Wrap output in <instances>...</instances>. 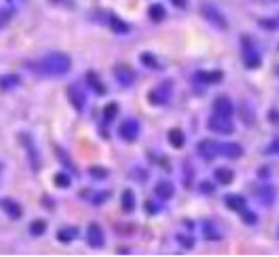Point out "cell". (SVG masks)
<instances>
[{"mask_svg": "<svg viewBox=\"0 0 279 257\" xmlns=\"http://www.w3.org/2000/svg\"><path fill=\"white\" fill-rule=\"evenodd\" d=\"M146 209H147L149 213H155L154 210H157V207H155V204H154L152 201H147V202H146Z\"/></svg>", "mask_w": 279, "mask_h": 257, "instance_id": "60d3db41", "label": "cell"}, {"mask_svg": "<svg viewBox=\"0 0 279 257\" xmlns=\"http://www.w3.org/2000/svg\"><path fill=\"white\" fill-rule=\"evenodd\" d=\"M113 74H115L116 82L124 88L132 87V85L135 83V80H137L135 71L131 66H127V64H116V66L113 68Z\"/></svg>", "mask_w": 279, "mask_h": 257, "instance_id": "52a82bcc", "label": "cell"}, {"mask_svg": "<svg viewBox=\"0 0 279 257\" xmlns=\"http://www.w3.org/2000/svg\"><path fill=\"white\" fill-rule=\"evenodd\" d=\"M109 22H110V28L115 31V33H118V35H126L127 31L131 30V28H129V25H127V22H124L121 17H118L115 14L110 16Z\"/></svg>", "mask_w": 279, "mask_h": 257, "instance_id": "7402d4cb", "label": "cell"}, {"mask_svg": "<svg viewBox=\"0 0 279 257\" xmlns=\"http://www.w3.org/2000/svg\"><path fill=\"white\" fill-rule=\"evenodd\" d=\"M165 16H166V11H165L163 5L154 3V5L149 6V17H151L154 22H160V20H163Z\"/></svg>", "mask_w": 279, "mask_h": 257, "instance_id": "83f0119b", "label": "cell"}, {"mask_svg": "<svg viewBox=\"0 0 279 257\" xmlns=\"http://www.w3.org/2000/svg\"><path fill=\"white\" fill-rule=\"evenodd\" d=\"M202 234H204V237H206V240H220L221 239V234L215 229V226H213L212 223L204 224Z\"/></svg>", "mask_w": 279, "mask_h": 257, "instance_id": "4dcf8cb0", "label": "cell"}, {"mask_svg": "<svg viewBox=\"0 0 279 257\" xmlns=\"http://www.w3.org/2000/svg\"><path fill=\"white\" fill-rule=\"evenodd\" d=\"M267 154H279V136L275 138V140L270 143V146H268V149H267Z\"/></svg>", "mask_w": 279, "mask_h": 257, "instance_id": "f35d334b", "label": "cell"}, {"mask_svg": "<svg viewBox=\"0 0 279 257\" xmlns=\"http://www.w3.org/2000/svg\"><path fill=\"white\" fill-rule=\"evenodd\" d=\"M20 83V79L16 74H5L3 77H0V88L2 90H13Z\"/></svg>", "mask_w": 279, "mask_h": 257, "instance_id": "cb8c5ba5", "label": "cell"}, {"mask_svg": "<svg viewBox=\"0 0 279 257\" xmlns=\"http://www.w3.org/2000/svg\"><path fill=\"white\" fill-rule=\"evenodd\" d=\"M112 198V191H107V190H102V191H94L93 195L90 196V201L93 202L94 206H101L104 202H107Z\"/></svg>", "mask_w": 279, "mask_h": 257, "instance_id": "f1b7e54d", "label": "cell"}, {"mask_svg": "<svg viewBox=\"0 0 279 257\" xmlns=\"http://www.w3.org/2000/svg\"><path fill=\"white\" fill-rule=\"evenodd\" d=\"M196 80L204 85L220 83L223 80V72L221 71H201L196 74Z\"/></svg>", "mask_w": 279, "mask_h": 257, "instance_id": "e0dca14e", "label": "cell"}, {"mask_svg": "<svg viewBox=\"0 0 279 257\" xmlns=\"http://www.w3.org/2000/svg\"><path fill=\"white\" fill-rule=\"evenodd\" d=\"M57 155H58V158L61 160V163L66 166L68 169H71L72 173H76L77 174V166L72 163V160H71V157L68 155V152L64 151V149H61V147H58L57 149Z\"/></svg>", "mask_w": 279, "mask_h": 257, "instance_id": "d6a6232c", "label": "cell"}, {"mask_svg": "<svg viewBox=\"0 0 279 257\" xmlns=\"http://www.w3.org/2000/svg\"><path fill=\"white\" fill-rule=\"evenodd\" d=\"M87 242L91 248L94 250H99L105 245V234H104V229L99 226V224H90L88 226V231H87Z\"/></svg>", "mask_w": 279, "mask_h": 257, "instance_id": "30bf717a", "label": "cell"}, {"mask_svg": "<svg viewBox=\"0 0 279 257\" xmlns=\"http://www.w3.org/2000/svg\"><path fill=\"white\" fill-rule=\"evenodd\" d=\"M53 182H55V185L60 187V188L71 187V177L66 173H57L55 177H53Z\"/></svg>", "mask_w": 279, "mask_h": 257, "instance_id": "e575fe53", "label": "cell"}, {"mask_svg": "<svg viewBox=\"0 0 279 257\" xmlns=\"http://www.w3.org/2000/svg\"><path fill=\"white\" fill-rule=\"evenodd\" d=\"M240 217H242L243 223H246V224H248V226H253V224L257 223V215H256L254 212H251L248 207L243 209V210L240 212Z\"/></svg>", "mask_w": 279, "mask_h": 257, "instance_id": "d590c367", "label": "cell"}, {"mask_svg": "<svg viewBox=\"0 0 279 257\" xmlns=\"http://www.w3.org/2000/svg\"><path fill=\"white\" fill-rule=\"evenodd\" d=\"M118 112H120V107H118L116 102H109L102 110V116L105 123H112L115 118L118 116Z\"/></svg>", "mask_w": 279, "mask_h": 257, "instance_id": "484cf974", "label": "cell"}, {"mask_svg": "<svg viewBox=\"0 0 279 257\" xmlns=\"http://www.w3.org/2000/svg\"><path fill=\"white\" fill-rule=\"evenodd\" d=\"M201 14L204 16V19L207 20L209 24H212L213 27H217L220 30H226L228 28V19L224 17V14L220 11V9L212 5V3H204L201 6Z\"/></svg>", "mask_w": 279, "mask_h": 257, "instance_id": "277c9868", "label": "cell"}, {"mask_svg": "<svg viewBox=\"0 0 279 257\" xmlns=\"http://www.w3.org/2000/svg\"><path fill=\"white\" fill-rule=\"evenodd\" d=\"M68 99L71 105L76 109V112L82 113L85 110V105H87V94H85L83 88L77 83H72L68 87Z\"/></svg>", "mask_w": 279, "mask_h": 257, "instance_id": "9c48e42d", "label": "cell"}, {"mask_svg": "<svg viewBox=\"0 0 279 257\" xmlns=\"http://www.w3.org/2000/svg\"><path fill=\"white\" fill-rule=\"evenodd\" d=\"M168 141L174 149H182L185 144V133L182 132L179 127L171 128V130L168 132Z\"/></svg>", "mask_w": 279, "mask_h": 257, "instance_id": "ffe728a7", "label": "cell"}, {"mask_svg": "<svg viewBox=\"0 0 279 257\" xmlns=\"http://www.w3.org/2000/svg\"><path fill=\"white\" fill-rule=\"evenodd\" d=\"M176 240H177V243L182 246V248H185V250H191L193 246H195V240H193V237H188V235L177 234Z\"/></svg>", "mask_w": 279, "mask_h": 257, "instance_id": "8d00e7d4", "label": "cell"}, {"mask_svg": "<svg viewBox=\"0 0 279 257\" xmlns=\"http://www.w3.org/2000/svg\"><path fill=\"white\" fill-rule=\"evenodd\" d=\"M87 83H88V87L98 96H104L107 93V88H105L104 82L101 80V77L94 71L87 72Z\"/></svg>", "mask_w": 279, "mask_h": 257, "instance_id": "ac0fdd59", "label": "cell"}, {"mask_svg": "<svg viewBox=\"0 0 279 257\" xmlns=\"http://www.w3.org/2000/svg\"><path fill=\"white\" fill-rule=\"evenodd\" d=\"M257 198H259L261 201V204L264 206H272L273 204V201L276 198V193L272 187H262L259 190V193H257Z\"/></svg>", "mask_w": 279, "mask_h": 257, "instance_id": "603a6c76", "label": "cell"}, {"mask_svg": "<svg viewBox=\"0 0 279 257\" xmlns=\"http://www.w3.org/2000/svg\"><path fill=\"white\" fill-rule=\"evenodd\" d=\"M14 13H16L14 8H0V30L9 24V20L14 17Z\"/></svg>", "mask_w": 279, "mask_h": 257, "instance_id": "f546056e", "label": "cell"}, {"mask_svg": "<svg viewBox=\"0 0 279 257\" xmlns=\"http://www.w3.org/2000/svg\"><path fill=\"white\" fill-rule=\"evenodd\" d=\"M135 207H137V196H135V193L131 188H126L123 191V195H121V209L126 213H132L135 210Z\"/></svg>", "mask_w": 279, "mask_h": 257, "instance_id": "2e32d148", "label": "cell"}, {"mask_svg": "<svg viewBox=\"0 0 279 257\" xmlns=\"http://www.w3.org/2000/svg\"><path fill=\"white\" fill-rule=\"evenodd\" d=\"M207 127H209V130L220 133V135H231L235 130L231 118H223V116H218V115H213V116L209 118Z\"/></svg>", "mask_w": 279, "mask_h": 257, "instance_id": "5b68a950", "label": "cell"}, {"mask_svg": "<svg viewBox=\"0 0 279 257\" xmlns=\"http://www.w3.org/2000/svg\"><path fill=\"white\" fill-rule=\"evenodd\" d=\"M79 235V231L76 228H63L57 232V239L61 243H69Z\"/></svg>", "mask_w": 279, "mask_h": 257, "instance_id": "d4e9b609", "label": "cell"}, {"mask_svg": "<svg viewBox=\"0 0 279 257\" xmlns=\"http://www.w3.org/2000/svg\"><path fill=\"white\" fill-rule=\"evenodd\" d=\"M220 155L226 157L229 160H237L243 155V147L235 141L220 143Z\"/></svg>", "mask_w": 279, "mask_h": 257, "instance_id": "5bb4252c", "label": "cell"}, {"mask_svg": "<svg viewBox=\"0 0 279 257\" xmlns=\"http://www.w3.org/2000/svg\"><path fill=\"white\" fill-rule=\"evenodd\" d=\"M199 191L206 193V195H210V193L215 191V185H213L212 182H209V180H202L199 184Z\"/></svg>", "mask_w": 279, "mask_h": 257, "instance_id": "74e56055", "label": "cell"}, {"mask_svg": "<svg viewBox=\"0 0 279 257\" xmlns=\"http://www.w3.org/2000/svg\"><path fill=\"white\" fill-rule=\"evenodd\" d=\"M46 229H47V224L44 220H35L30 223V232L31 235H35V237H41V235L46 232Z\"/></svg>", "mask_w": 279, "mask_h": 257, "instance_id": "1f68e13d", "label": "cell"}, {"mask_svg": "<svg viewBox=\"0 0 279 257\" xmlns=\"http://www.w3.org/2000/svg\"><path fill=\"white\" fill-rule=\"evenodd\" d=\"M240 52H242V60L243 64L248 69H257L262 64V57L259 50H257L256 44L248 38L243 36L242 42H240Z\"/></svg>", "mask_w": 279, "mask_h": 257, "instance_id": "7a4b0ae2", "label": "cell"}, {"mask_svg": "<svg viewBox=\"0 0 279 257\" xmlns=\"http://www.w3.org/2000/svg\"><path fill=\"white\" fill-rule=\"evenodd\" d=\"M154 193L158 199H163V201H168L174 196L176 193V188H174V184L169 180H160L158 184L155 185L154 188Z\"/></svg>", "mask_w": 279, "mask_h": 257, "instance_id": "9a60e30c", "label": "cell"}, {"mask_svg": "<svg viewBox=\"0 0 279 257\" xmlns=\"http://www.w3.org/2000/svg\"><path fill=\"white\" fill-rule=\"evenodd\" d=\"M173 80H165L163 83L157 85L154 90L147 93V101L151 105L160 107V105H166L173 96L174 87H173Z\"/></svg>", "mask_w": 279, "mask_h": 257, "instance_id": "3957f363", "label": "cell"}, {"mask_svg": "<svg viewBox=\"0 0 279 257\" xmlns=\"http://www.w3.org/2000/svg\"><path fill=\"white\" fill-rule=\"evenodd\" d=\"M3 168H5V165H3L2 162H0V174H2V173H3Z\"/></svg>", "mask_w": 279, "mask_h": 257, "instance_id": "b9f144b4", "label": "cell"}, {"mask_svg": "<svg viewBox=\"0 0 279 257\" xmlns=\"http://www.w3.org/2000/svg\"><path fill=\"white\" fill-rule=\"evenodd\" d=\"M140 60H141L143 66H146L149 69H160V63H158L157 57L151 52H143L141 55H140Z\"/></svg>", "mask_w": 279, "mask_h": 257, "instance_id": "4316f807", "label": "cell"}, {"mask_svg": "<svg viewBox=\"0 0 279 257\" xmlns=\"http://www.w3.org/2000/svg\"><path fill=\"white\" fill-rule=\"evenodd\" d=\"M213 115H218L223 118H231L234 115V104L229 98L221 96L215 102H213Z\"/></svg>", "mask_w": 279, "mask_h": 257, "instance_id": "4fadbf2b", "label": "cell"}, {"mask_svg": "<svg viewBox=\"0 0 279 257\" xmlns=\"http://www.w3.org/2000/svg\"><path fill=\"white\" fill-rule=\"evenodd\" d=\"M20 141H22L25 151L28 154V158L31 160V165H33V169H39V154H38V149L35 146L33 138H31L28 133H22L20 135Z\"/></svg>", "mask_w": 279, "mask_h": 257, "instance_id": "8fae6325", "label": "cell"}, {"mask_svg": "<svg viewBox=\"0 0 279 257\" xmlns=\"http://www.w3.org/2000/svg\"><path fill=\"white\" fill-rule=\"evenodd\" d=\"M50 2H53V3H58V2H61V0H50Z\"/></svg>", "mask_w": 279, "mask_h": 257, "instance_id": "7bdbcfd3", "label": "cell"}, {"mask_svg": "<svg viewBox=\"0 0 279 257\" xmlns=\"http://www.w3.org/2000/svg\"><path fill=\"white\" fill-rule=\"evenodd\" d=\"M30 69H33V72H38L39 76H49V77H60L66 76L71 71L72 61L69 55L63 52H50L47 55L35 63L27 64Z\"/></svg>", "mask_w": 279, "mask_h": 257, "instance_id": "6da1fadb", "label": "cell"}, {"mask_svg": "<svg viewBox=\"0 0 279 257\" xmlns=\"http://www.w3.org/2000/svg\"><path fill=\"white\" fill-rule=\"evenodd\" d=\"M118 133H120V136L124 141L132 143V141L137 140L138 135H140V123L137 120H134V118H127V120H124L120 124Z\"/></svg>", "mask_w": 279, "mask_h": 257, "instance_id": "ba28073f", "label": "cell"}, {"mask_svg": "<svg viewBox=\"0 0 279 257\" xmlns=\"http://www.w3.org/2000/svg\"><path fill=\"white\" fill-rule=\"evenodd\" d=\"M224 204H226V207H229L231 210L240 213L243 209H246V199L240 195H234V193H231V195L224 198Z\"/></svg>", "mask_w": 279, "mask_h": 257, "instance_id": "d6986e66", "label": "cell"}, {"mask_svg": "<svg viewBox=\"0 0 279 257\" xmlns=\"http://www.w3.org/2000/svg\"><path fill=\"white\" fill-rule=\"evenodd\" d=\"M198 154L201 155V158H204L206 162H212L213 158L220 155V143L212 140V138H204L196 144Z\"/></svg>", "mask_w": 279, "mask_h": 257, "instance_id": "8992f818", "label": "cell"}, {"mask_svg": "<svg viewBox=\"0 0 279 257\" xmlns=\"http://www.w3.org/2000/svg\"><path fill=\"white\" fill-rule=\"evenodd\" d=\"M0 209H2L11 220H19L22 217V207H20L19 202H16L11 198L0 199Z\"/></svg>", "mask_w": 279, "mask_h": 257, "instance_id": "7c38bea8", "label": "cell"}, {"mask_svg": "<svg viewBox=\"0 0 279 257\" xmlns=\"http://www.w3.org/2000/svg\"><path fill=\"white\" fill-rule=\"evenodd\" d=\"M171 2H173V5L177 8H185V5H187V0H171Z\"/></svg>", "mask_w": 279, "mask_h": 257, "instance_id": "ab89813d", "label": "cell"}, {"mask_svg": "<svg viewBox=\"0 0 279 257\" xmlns=\"http://www.w3.org/2000/svg\"><path fill=\"white\" fill-rule=\"evenodd\" d=\"M215 179L218 180V184L221 185H229L232 184V180H234V171L228 166H220L215 169Z\"/></svg>", "mask_w": 279, "mask_h": 257, "instance_id": "44dd1931", "label": "cell"}, {"mask_svg": "<svg viewBox=\"0 0 279 257\" xmlns=\"http://www.w3.org/2000/svg\"><path fill=\"white\" fill-rule=\"evenodd\" d=\"M278 74H279V68H278Z\"/></svg>", "mask_w": 279, "mask_h": 257, "instance_id": "ee69618b", "label": "cell"}, {"mask_svg": "<svg viewBox=\"0 0 279 257\" xmlns=\"http://www.w3.org/2000/svg\"><path fill=\"white\" fill-rule=\"evenodd\" d=\"M90 174H91V177H94V179L102 180V179L109 177V169L104 168V166L96 165V166H91V168H90Z\"/></svg>", "mask_w": 279, "mask_h": 257, "instance_id": "836d02e7", "label": "cell"}]
</instances>
